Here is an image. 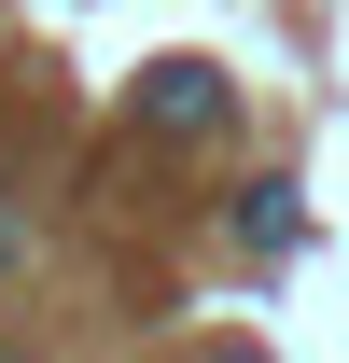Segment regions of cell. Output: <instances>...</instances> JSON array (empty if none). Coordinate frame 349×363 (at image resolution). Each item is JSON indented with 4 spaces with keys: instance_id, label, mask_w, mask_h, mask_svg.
Returning a JSON list of instances; mask_svg holds the SVG:
<instances>
[{
    "instance_id": "obj_1",
    "label": "cell",
    "mask_w": 349,
    "mask_h": 363,
    "mask_svg": "<svg viewBox=\"0 0 349 363\" xmlns=\"http://www.w3.org/2000/svg\"><path fill=\"white\" fill-rule=\"evenodd\" d=\"M140 112L196 140V126H223V84H210V70H154V84H140Z\"/></svg>"
},
{
    "instance_id": "obj_3",
    "label": "cell",
    "mask_w": 349,
    "mask_h": 363,
    "mask_svg": "<svg viewBox=\"0 0 349 363\" xmlns=\"http://www.w3.org/2000/svg\"><path fill=\"white\" fill-rule=\"evenodd\" d=\"M196 363H252V350H196Z\"/></svg>"
},
{
    "instance_id": "obj_2",
    "label": "cell",
    "mask_w": 349,
    "mask_h": 363,
    "mask_svg": "<svg viewBox=\"0 0 349 363\" xmlns=\"http://www.w3.org/2000/svg\"><path fill=\"white\" fill-rule=\"evenodd\" d=\"M279 238H294V196L279 182H238V252H279Z\"/></svg>"
}]
</instances>
